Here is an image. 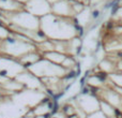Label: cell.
Wrapping results in <instances>:
<instances>
[{"instance_id":"cell-21","label":"cell","mask_w":122,"mask_h":118,"mask_svg":"<svg viewBox=\"0 0 122 118\" xmlns=\"http://www.w3.org/2000/svg\"><path fill=\"white\" fill-rule=\"evenodd\" d=\"M112 19L116 23H119V24H122V6H117L116 10L112 12Z\"/></svg>"},{"instance_id":"cell-17","label":"cell","mask_w":122,"mask_h":118,"mask_svg":"<svg viewBox=\"0 0 122 118\" xmlns=\"http://www.w3.org/2000/svg\"><path fill=\"white\" fill-rule=\"evenodd\" d=\"M1 88L5 89L6 91H12V92H14V93H17V92H19V91L24 90L25 87H24L20 83L17 82V80H6V82H4L3 84H1Z\"/></svg>"},{"instance_id":"cell-2","label":"cell","mask_w":122,"mask_h":118,"mask_svg":"<svg viewBox=\"0 0 122 118\" xmlns=\"http://www.w3.org/2000/svg\"><path fill=\"white\" fill-rule=\"evenodd\" d=\"M36 51H38L36 43H33L23 34L12 31L11 36L6 40L1 41L0 43V54L14 59H18L30 52Z\"/></svg>"},{"instance_id":"cell-18","label":"cell","mask_w":122,"mask_h":118,"mask_svg":"<svg viewBox=\"0 0 122 118\" xmlns=\"http://www.w3.org/2000/svg\"><path fill=\"white\" fill-rule=\"evenodd\" d=\"M105 80L101 78L99 76V74H94V75H90L89 77H87V85L91 86L92 88L95 89H101L105 86Z\"/></svg>"},{"instance_id":"cell-11","label":"cell","mask_w":122,"mask_h":118,"mask_svg":"<svg viewBox=\"0 0 122 118\" xmlns=\"http://www.w3.org/2000/svg\"><path fill=\"white\" fill-rule=\"evenodd\" d=\"M51 14L64 18H74L75 13L72 8L71 0H59L56 3L51 4Z\"/></svg>"},{"instance_id":"cell-1","label":"cell","mask_w":122,"mask_h":118,"mask_svg":"<svg viewBox=\"0 0 122 118\" xmlns=\"http://www.w3.org/2000/svg\"><path fill=\"white\" fill-rule=\"evenodd\" d=\"M80 28L73 18H64L51 13L40 18V30L51 41H70L78 37Z\"/></svg>"},{"instance_id":"cell-3","label":"cell","mask_w":122,"mask_h":118,"mask_svg":"<svg viewBox=\"0 0 122 118\" xmlns=\"http://www.w3.org/2000/svg\"><path fill=\"white\" fill-rule=\"evenodd\" d=\"M8 25H13L19 29L39 31L40 30V18L30 14L26 10L14 13L1 12Z\"/></svg>"},{"instance_id":"cell-5","label":"cell","mask_w":122,"mask_h":118,"mask_svg":"<svg viewBox=\"0 0 122 118\" xmlns=\"http://www.w3.org/2000/svg\"><path fill=\"white\" fill-rule=\"evenodd\" d=\"M26 68L17 59L9 56H0V85L9 80H14Z\"/></svg>"},{"instance_id":"cell-27","label":"cell","mask_w":122,"mask_h":118,"mask_svg":"<svg viewBox=\"0 0 122 118\" xmlns=\"http://www.w3.org/2000/svg\"><path fill=\"white\" fill-rule=\"evenodd\" d=\"M47 1H48V3H49V4H51H51L56 3V2H57V1H59V0H47Z\"/></svg>"},{"instance_id":"cell-7","label":"cell","mask_w":122,"mask_h":118,"mask_svg":"<svg viewBox=\"0 0 122 118\" xmlns=\"http://www.w3.org/2000/svg\"><path fill=\"white\" fill-rule=\"evenodd\" d=\"M74 101H75L77 107L80 108L86 115H90L92 113L100 111V102H101V100L94 93L80 92L75 97Z\"/></svg>"},{"instance_id":"cell-6","label":"cell","mask_w":122,"mask_h":118,"mask_svg":"<svg viewBox=\"0 0 122 118\" xmlns=\"http://www.w3.org/2000/svg\"><path fill=\"white\" fill-rule=\"evenodd\" d=\"M45 92L41 90H30V89H24L17 93H14L12 101L20 106L32 110L34 106L40 104L45 99Z\"/></svg>"},{"instance_id":"cell-9","label":"cell","mask_w":122,"mask_h":118,"mask_svg":"<svg viewBox=\"0 0 122 118\" xmlns=\"http://www.w3.org/2000/svg\"><path fill=\"white\" fill-rule=\"evenodd\" d=\"M18 83H20L25 89H30V90H41L44 91V86L42 84V80L36 75L29 72L28 70H25L21 73H19L16 77L14 78Z\"/></svg>"},{"instance_id":"cell-25","label":"cell","mask_w":122,"mask_h":118,"mask_svg":"<svg viewBox=\"0 0 122 118\" xmlns=\"http://www.w3.org/2000/svg\"><path fill=\"white\" fill-rule=\"evenodd\" d=\"M71 1H75V2H80V3H84L85 5H88V0H71Z\"/></svg>"},{"instance_id":"cell-28","label":"cell","mask_w":122,"mask_h":118,"mask_svg":"<svg viewBox=\"0 0 122 118\" xmlns=\"http://www.w3.org/2000/svg\"><path fill=\"white\" fill-rule=\"evenodd\" d=\"M120 55H121V56H122V54H121V53H120ZM121 58H122V57H121Z\"/></svg>"},{"instance_id":"cell-19","label":"cell","mask_w":122,"mask_h":118,"mask_svg":"<svg viewBox=\"0 0 122 118\" xmlns=\"http://www.w3.org/2000/svg\"><path fill=\"white\" fill-rule=\"evenodd\" d=\"M108 78L112 80L115 86L122 88V72L121 73L114 72V73H112V74H108Z\"/></svg>"},{"instance_id":"cell-16","label":"cell","mask_w":122,"mask_h":118,"mask_svg":"<svg viewBox=\"0 0 122 118\" xmlns=\"http://www.w3.org/2000/svg\"><path fill=\"white\" fill-rule=\"evenodd\" d=\"M116 64L117 63H114L110 59L104 58L99 62V69L101 70L103 73H106L108 75V74H112V73H114V72H117Z\"/></svg>"},{"instance_id":"cell-22","label":"cell","mask_w":122,"mask_h":118,"mask_svg":"<svg viewBox=\"0 0 122 118\" xmlns=\"http://www.w3.org/2000/svg\"><path fill=\"white\" fill-rule=\"evenodd\" d=\"M11 36V31L6 26H4L3 24H0V40L3 41V40H6L9 37Z\"/></svg>"},{"instance_id":"cell-13","label":"cell","mask_w":122,"mask_h":118,"mask_svg":"<svg viewBox=\"0 0 122 118\" xmlns=\"http://www.w3.org/2000/svg\"><path fill=\"white\" fill-rule=\"evenodd\" d=\"M74 21L77 24L79 27H87V25L92 23V17H91V8L86 6L80 13H78L74 17Z\"/></svg>"},{"instance_id":"cell-15","label":"cell","mask_w":122,"mask_h":118,"mask_svg":"<svg viewBox=\"0 0 122 118\" xmlns=\"http://www.w3.org/2000/svg\"><path fill=\"white\" fill-rule=\"evenodd\" d=\"M66 56L67 55H65V54L59 53V52H56V51L42 54V58L46 59V60H48V61H51V62L55 63V64H59V65L62 64V62L65 60Z\"/></svg>"},{"instance_id":"cell-10","label":"cell","mask_w":122,"mask_h":118,"mask_svg":"<svg viewBox=\"0 0 122 118\" xmlns=\"http://www.w3.org/2000/svg\"><path fill=\"white\" fill-rule=\"evenodd\" d=\"M24 8L27 12L39 18L51 13V5L47 0H29Z\"/></svg>"},{"instance_id":"cell-14","label":"cell","mask_w":122,"mask_h":118,"mask_svg":"<svg viewBox=\"0 0 122 118\" xmlns=\"http://www.w3.org/2000/svg\"><path fill=\"white\" fill-rule=\"evenodd\" d=\"M40 59H42V55H41L38 51H36V52H30V53L21 56V57L18 58L17 60H18L25 68H27V67H29L30 64L36 63V61H39Z\"/></svg>"},{"instance_id":"cell-8","label":"cell","mask_w":122,"mask_h":118,"mask_svg":"<svg viewBox=\"0 0 122 118\" xmlns=\"http://www.w3.org/2000/svg\"><path fill=\"white\" fill-rule=\"evenodd\" d=\"M100 100L107 102L108 104L115 107L117 111L122 113V95L119 93L116 89L112 86H104L103 88L97 89V92L95 93Z\"/></svg>"},{"instance_id":"cell-23","label":"cell","mask_w":122,"mask_h":118,"mask_svg":"<svg viewBox=\"0 0 122 118\" xmlns=\"http://www.w3.org/2000/svg\"><path fill=\"white\" fill-rule=\"evenodd\" d=\"M86 118H107V117H106L101 111H97V112L92 113V114H90V115H87Z\"/></svg>"},{"instance_id":"cell-24","label":"cell","mask_w":122,"mask_h":118,"mask_svg":"<svg viewBox=\"0 0 122 118\" xmlns=\"http://www.w3.org/2000/svg\"><path fill=\"white\" fill-rule=\"evenodd\" d=\"M49 118H67L62 112H53Z\"/></svg>"},{"instance_id":"cell-26","label":"cell","mask_w":122,"mask_h":118,"mask_svg":"<svg viewBox=\"0 0 122 118\" xmlns=\"http://www.w3.org/2000/svg\"><path fill=\"white\" fill-rule=\"evenodd\" d=\"M15 1H17V2H18V3H20V4H24V5H25V4L27 3V2L29 1V0H15Z\"/></svg>"},{"instance_id":"cell-12","label":"cell","mask_w":122,"mask_h":118,"mask_svg":"<svg viewBox=\"0 0 122 118\" xmlns=\"http://www.w3.org/2000/svg\"><path fill=\"white\" fill-rule=\"evenodd\" d=\"M24 4L18 3L15 0H0V11L5 13H14L25 10Z\"/></svg>"},{"instance_id":"cell-29","label":"cell","mask_w":122,"mask_h":118,"mask_svg":"<svg viewBox=\"0 0 122 118\" xmlns=\"http://www.w3.org/2000/svg\"><path fill=\"white\" fill-rule=\"evenodd\" d=\"M121 118H122V117H121Z\"/></svg>"},{"instance_id":"cell-20","label":"cell","mask_w":122,"mask_h":118,"mask_svg":"<svg viewBox=\"0 0 122 118\" xmlns=\"http://www.w3.org/2000/svg\"><path fill=\"white\" fill-rule=\"evenodd\" d=\"M75 65H76V59L74 58L73 56H66V58H65V60L62 62L61 67H63L65 70H67V71H71Z\"/></svg>"},{"instance_id":"cell-4","label":"cell","mask_w":122,"mask_h":118,"mask_svg":"<svg viewBox=\"0 0 122 118\" xmlns=\"http://www.w3.org/2000/svg\"><path fill=\"white\" fill-rule=\"evenodd\" d=\"M29 72H31L33 75L36 77L45 78V77H64L67 74V70H65L63 67L59 64H55V63L51 62V61L46 60V59L42 58L39 61H36L33 64H30L29 67L26 68Z\"/></svg>"}]
</instances>
